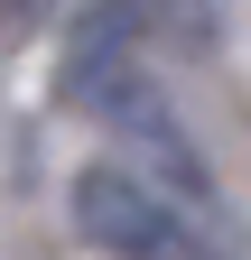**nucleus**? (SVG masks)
<instances>
[{
    "mask_svg": "<svg viewBox=\"0 0 251 260\" xmlns=\"http://www.w3.org/2000/svg\"><path fill=\"white\" fill-rule=\"evenodd\" d=\"M75 223H84V242L112 251V260H177V242H186L177 214H168V195L140 168H84L75 177Z\"/></svg>",
    "mask_w": 251,
    "mask_h": 260,
    "instance_id": "f257e3e1",
    "label": "nucleus"
}]
</instances>
